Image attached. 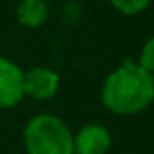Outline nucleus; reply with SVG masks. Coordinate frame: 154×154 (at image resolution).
I'll use <instances>...</instances> for the list:
<instances>
[{"instance_id": "7", "label": "nucleus", "mask_w": 154, "mask_h": 154, "mask_svg": "<svg viewBox=\"0 0 154 154\" xmlns=\"http://www.w3.org/2000/svg\"><path fill=\"white\" fill-rule=\"evenodd\" d=\"M109 2H111V6L115 8V10H119L121 14L137 16L143 10H146L150 0H109Z\"/></svg>"}, {"instance_id": "6", "label": "nucleus", "mask_w": 154, "mask_h": 154, "mask_svg": "<svg viewBox=\"0 0 154 154\" xmlns=\"http://www.w3.org/2000/svg\"><path fill=\"white\" fill-rule=\"evenodd\" d=\"M47 4L43 0H22L18 6V22L23 27H39L47 20Z\"/></svg>"}, {"instance_id": "8", "label": "nucleus", "mask_w": 154, "mask_h": 154, "mask_svg": "<svg viewBox=\"0 0 154 154\" xmlns=\"http://www.w3.org/2000/svg\"><path fill=\"white\" fill-rule=\"evenodd\" d=\"M139 64L144 68L146 72H154V37H150L146 43L143 45V51H140V60Z\"/></svg>"}, {"instance_id": "1", "label": "nucleus", "mask_w": 154, "mask_h": 154, "mask_svg": "<svg viewBox=\"0 0 154 154\" xmlns=\"http://www.w3.org/2000/svg\"><path fill=\"white\" fill-rule=\"evenodd\" d=\"M154 100V78L140 64L127 60L105 78L102 102L117 115H133Z\"/></svg>"}, {"instance_id": "4", "label": "nucleus", "mask_w": 154, "mask_h": 154, "mask_svg": "<svg viewBox=\"0 0 154 154\" xmlns=\"http://www.w3.org/2000/svg\"><path fill=\"white\" fill-rule=\"evenodd\" d=\"M59 90V74L51 68H31L23 72V96L33 100H51Z\"/></svg>"}, {"instance_id": "5", "label": "nucleus", "mask_w": 154, "mask_h": 154, "mask_svg": "<svg viewBox=\"0 0 154 154\" xmlns=\"http://www.w3.org/2000/svg\"><path fill=\"white\" fill-rule=\"evenodd\" d=\"M111 144L107 129L102 125H86L74 137V152L76 154H105Z\"/></svg>"}, {"instance_id": "9", "label": "nucleus", "mask_w": 154, "mask_h": 154, "mask_svg": "<svg viewBox=\"0 0 154 154\" xmlns=\"http://www.w3.org/2000/svg\"><path fill=\"white\" fill-rule=\"evenodd\" d=\"M43 2H45V0H43Z\"/></svg>"}, {"instance_id": "2", "label": "nucleus", "mask_w": 154, "mask_h": 154, "mask_svg": "<svg viewBox=\"0 0 154 154\" xmlns=\"http://www.w3.org/2000/svg\"><path fill=\"white\" fill-rule=\"evenodd\" d=\"M27 154H74V135L55 115H37L23 131Z\"/></svg>"}, {"instance_id": "3", "label": "nucleus", "mask_w": 154, "mask_h": 154, "mask_svg": "<svg viewBox=\"0 0 154 154\" xmlns=\"http://www.w3.org/2000/svg\"><path fill=\"white\" fill-rule=\"evenodd\" d=\"M23 98V72L10 59L0 57V107H14Z\"/></svg>"}]
</instances>
